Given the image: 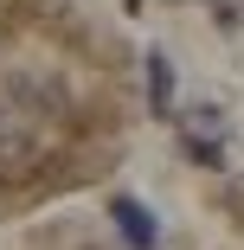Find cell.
<instances>
[{"label": "cell", "mask_w": 244, "mask_h": 250, "mask_svg": "<svg viewBox=\"0 0 244 250\" xmlns=\"http://www.w3.org/2000/svg\"><path fill=\"white\" fill-rule=\"evenodd\" d=\"M110 218H116V231H122L135 250H155V244H161V225H155V212L141 206V199H129V192H116V199H110Z\"/></svg>", "instance_id": "1"}, {"label": "cell", "mask_w": 244, "mask_h": 250, "mask_svg": "<svg viewBox=\"0 0 244 250\" xmlns=\"http://www.w3.org/2000/svg\"><path fill=\"white\" fill-rule=\"evenodd\" d=\"M148 90H155V109L167 116V109H174V71H167L161 52H148Z\"/></svg>", "instance_id": "2"}, {"label": "cell", "mask_w": 244, "mask_h": 250, "mask_svg": "<svg viewBox=\"0 0 244 250\" xmlns=\"http://www.w3.org/2000/svg\"><path fill=\"white\" fill-rule=\"evenodd\" d=\"M206 7H212V20L231 32V26H244V0H206Z\"/></svg>", "instance_id": "3"}]
</instances>
